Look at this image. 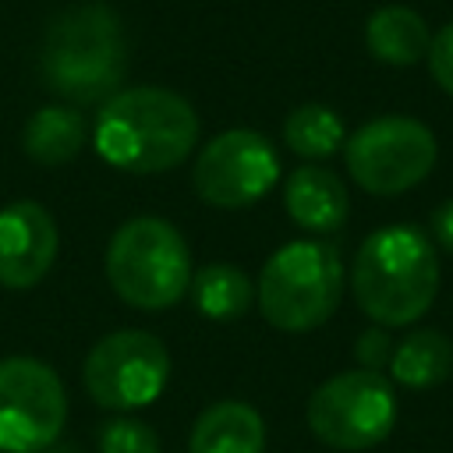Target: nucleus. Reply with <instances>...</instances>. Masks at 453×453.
Returning <instances> with one entry per match:
<instances>
[{"label": "nucleus", "instance_id": "nucleus-14", "mask_svg": "<svg viewBox=\"0 0 453 453\" xmlns=\"http://www.w3.org/2000/svg\"><path fill=\"white\" fill-rule=\"evenodd\" d=\"M428 42H432V32H428L425 18L403 4H386V7L372 11V18L365 25L368 53L389 67L418 64L428 53Z\"/></svg>", "mask_w": 453, "mask_h": 453}, {"label": "nucleus", "instance_id": "nucleus-1", "mask_svg": "<svg viewBox=\"0 0 453 453\" xmlns=\"http://www.w3.org/2000/svg\"><path fill=\"white\" fill-rule=\"evenodd\" d=\"M198 142L195 106L170 88L138 85L113 92L96 117V152L124 173H163L180 166Z\"/></svg>", "mask_w": 453, "mask_h": 453}, {"label": "nucleus", "instance_id": "nucleus-15", "mask_svg": "<svg viewBox=\"0 0 453 453\" xmlns=\"http://www.w3.org/2000/svg\"><path fill=\"white\" fill-rule=\"evenodd\" d=\"M85 145V117L74 106L50 103L35 110L21 131V149L39 166H64Z\"/></svg>", "mask_w": 453, "mask_h": 453}, {"label": "nucleus", "instance_id": "nucleus-2", "mask_svg": "<svg viewBox=\"0 0 453 453\" xmlns=\"http://www.w3.org/2000/svg\"><path fill=\"white\" fill-rule=\"evenodd\" d=\"M439 294V255L407 223L368 234L354 258V301L375 326H411Z\"/></svg>", "mask_w": 453, "mask_h": 453}, {"label": "nucleus", "instance_id": "nucleus-5", "mask_svg": "<svg viewBox=\"0 0 453 453\" xmlns=\"http://www.w3.org/2000/svg\"><path fill=\"white\" fill-rule=\"evenodd\" d=\"M343 297V262L326 241H290L276 248L255 283L262 319L283 333L322 326Z\"/></svg>", "mask_w": 453, "mask_h": 453}, {"label": "nucleus", "instance_id": "nucleus-3", "mask_svg": "<svg viewBox=\"0 0 453 453\" xmlns=\"http://www.w3.org/2000/svg\"><path fill=\"white\" fill-rule=\"evenodd\" d=\"M127 46L120 18L103 4H81L50 21L42 39V78L71 103H106L120 92Z\"/></svg>", "mask_w": 453, "mask_h": 453}, {"label": "nucleus", "instance_id": "nucleus-21", "mask_svg": "<svg viewBox=\"0 0 453 453\" xmlns=\"http://www.w3.org/2000/svg\"><path fill=\"white\" fill-rule=\"evenodd\" d=\"M354 357H357V365H361V368L379 372V368H382V365L393 357V343H389L386 329L379 326V329L361 333V336H357V347H354Z\"/></svg>", "mask_w": 453, "mask_h": 453}, {"label": "nucleus", "instance_id": "nucleus-19", "mask_svg": "<svg viewBox=\"0 0 453 453\" xmlns=\"http://www.w3.org/2000/svg\"><path fill=\"white\" fill-rule=\"evenodd\" d=\"M99 453H159V435L134 418H113L99 428Z\"/></svg>", "mask_w": 453, "mask_h": 453}, {"label": "nucleus", "instance_id": "nucleus-8", "mask_svg": "<svg viewBox=\"0 0 453 453\" xmlns=\"http://www.w3.org/2000/svg\"><path fill=\"white\" fill-rule=\"evenodd\" d=\"M85 393L106 411H138L163 396L170 350L145 329H117L92 343L81 365Z\"/></svg>", "mask_w": 453, "mask_h": 453}, {"label": "nucleus", "instance_id": "nucleus-20", "mask_svg": "<svg viewBox=\"0 0 453 453\" xmlns=\"http://www.w3.org/2000/svg\"><path fill=\"white\" fill-rule=\"evenodd\" d=\"M425 60H428L432 81H435L446 96H453V21H449V25H442V28L432 35Z\"/></svg>", "mask_w": 453, "mask_h": 453}, {"label": "nucleus", "instance_id": "nucleus-11", "mask_svg": "<svg viewBox=\"0 0 453 453\" xmlns=\"http://www.w3.org/2000/svg\"><path fill=\"white\" fill-rule=\"evenodd\" d=\"M60 234L53 216L32 202L18 198L0 209V287L32 290L53 269Z\"/></svg>", "mask_w": 453, "mask_h": 453}, {"label": "nucleus", "instance_id": "nucleus-9", "mask_svg": "<svg viewBox=\"0 0 453 453\" xmlns=\"http://www.w3.org/2000/svg\"><path fill=\"white\" fill-rule=\"evenodd\" d=\"M67 421L60 375L28 354L0 361V453H46Z\"/></svg>", "mask_w": 453, "mask_h": 453}, {"label": "nucleus", "instance_id": "nucleus-13", "mask_svg": "<svg viewBox=\"0 0 453 453\" xmlns=\"http://www.w3.org/2000/svg\"><path fill=\"white\" fill-rule=\"evenodd\" d=\"M262 414L244 400H219L205 407L188 435V453H262Z\"/></svg>", "mask_w": 453, "mask_h": 453}, {"label": "nucleus", "instance_id": "nucleus-16", "mask_svg": "<svg viewBox=\"0 0 453 453\" xmlns=\"http://www.w3.org/2000/svg\"><path fill=\"white\" fill-rule=\"evenodd\" d=\"M191 301L195 308L212 322H234L241 319L255 301V283L244 269L230 262H209L191 276Z\"/></svg>", "mask_w": 453, "mask_h": 453}, {"label": "nucleus", "instance_id": "nucleus-10", "mask_svg": "<svg viewBox=\"0 0 453 453\" xmlns=\"http://www.w3.org/2000/svg\"><path fill=\"white\" fill-rule=\"evenodd\" d=\"M280 180V156L273 142L251 127H230L202 145L191 184L205 205L244 209L265 198Z\"/></svg>", "mask_w": 453, "mask_h": 453}, {"label": "nucleus", "instance_id": "nucleus-12", "mask_svg": "<svg viewBox=\"0 0 453 453\" xmlns=\"http://www.w3.org/2000/svg\"><path fill=\"white\" fill-rule=\"evenodd\" d=\"M283 205H287V216L308 230V234H333L343 226L347 219V209H350V198H347V188L343 180L326 170V166H297L287 173L283 180Z\"/></svg>", "mask_w": 453, "mask_h": 453}, {"label": "nucleus", "instance_id": "nucleus-7", "mask_svg": "<svg viewBox=\"0 0 453 453\" xmlns=\"http://www.w3.org/2000/svg\"><path fill=\"white\" fill-rule=\"evenodd\" d=\"M439 156L428 124L414 117H375L343 142V159L357 188L368 195H400L418 188Z\"/></svg>", "mask_w": 453, "mask_h": 453}, {"label": "nucleus", "instance_id": "nucleus-17", "mask_svg": "<svg viewBox=\"0 0 453 453\" xmlns=\"http://www.w3.org/2000/svg\"><path fill=\"white\" fill-rule=\"evenodd\" d=\"M389 368L400 386H411V389L439 386L453 372V343L439 329H418L393 347Z\"/></svg>", "mask_w": 453, "mask_h": 453}, {"label": "nucleus", "instance_id": "nucleus-18", "mask_svg": "<svg viewBox=\"0 0 453 453\" xmlns=\"http://www.w3.org/2000/svg\"><path fill=\"white\" fill-rule=\"evenodd\" d=\"M283 142L290 152H297L304 159H329L333 152L343 149L347 131H343V120L336 110H329L322 103H301L283 120Z\"/></svg>", "mask_w": 453, "mask_h": 453}, {"label": "nucleus", "instance_id": "nucleus-6", "mask_svg": "<svg viewBox=\"0 0 453 453\" xmlns=\"http://www.w3.org/2000/svg\"><path fill=\"white\" fill-rule=\"evenodd\" d=\"M396 425V396L389 379L368 368H350L326 379L308 396V428L319 442L340 453L379 446Z\"/></svg>", "mask_w": 453, "mask_h": 453}, {"label": "nucleus", "instance_id": "nucleus-22", "mask_svg": "<svg viewBox=\"0 0 453 453\" xmlns=\"http://www.w3.org/2000/svg\"><path fill=\"white\" fill-rule=\"evenodd\" d=\"M432 234H435V241L453 255V198L442 202V205L432 212Z\"/></svg>", "mask_w": 453, "mask_h": 453}, {"label": "nucleus", "instance_id": "nucleus-4", "mask_svg": "<svg viewBox=\"0 0 453 453\" xmlns=\"http://www.w3.org/2000/svg\"><path fill=\"white\" fill-rule=\"evenodd\" d=\"M191 276L188 241L159 216H131L106 244V280L131 308L163 311L177 304L188 294Z\"/></svg>", "mask_w": 453, "mask_h": 453}]
</instances>
